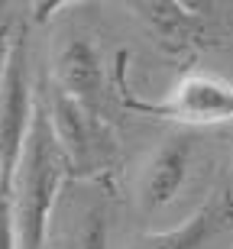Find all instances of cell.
<instances>
[{
  "instance_id": "cell-1",
  "label": "cell",
  "mask_w": 233,
  "mask_h": 249,
  "mask_svg": "<svg viewBox=\"0 0 233 249\" xmlns=\"http://www.w3.org/2000/svg\"><path fill=\"white\" fill-rule=\"evenodd\" d=\"M72 165L58 146L52 113H49V94L36 97V117L29 129L26 149L19 159L17 178H13V207H17V230L19 249H46L49 217L55 211V201L65 188Z\"/></svg>"
},
{
  "instance_id": "cell-2",
  "label": "cell",
  "mask_w": 233,
  "mask_h": 249,
  "mask_svg": "<svg viewBox=\"0 0 233 249\" xmlns=\"http://www.w3.org/2000/svg\"><path fill=\"white\" fill-rule=\"evenodd\" d=\"M120 97L126 110L146 113L156 120H175V123H188V126H211V123H227L233 120V84L214 74H185L181 81L172 88L165 101H140L133 97L130 88H123L120 78Z\"/></svg>"
},
{
  "instance_id": "cell-3",
  "label": "cell",
  "mask_w": 233,
  "mask_h": 249,
  "mask_svg": "<svg viewBox=\"0 0 233 249\" xmlns=\"http://www.w3.org/2000/svg\"><path fill=\"white\" fill-rule=\"evenodd\" d=\"M33 117H36V97L29 84V46L26 36L19 33L0 84V188L7 191H13V178L33 129Z\"/></svg>"
},
{
  "instance_id": "cell-4",
  "label": "cell",
  "mask_w": 233,
  "mask_h": 249,
  "mask_svg": "<svg viewBox=\"0 0 233 249\" xmlns=\"http://www.w3.org/2000/svg\"><path fill=\"white\" fill-rule=\"evenodd\" d=\"M49 113H52V126H55L58 146H62L68 165H72V175L104 178V172H110L113 139H110V133H107L101 117L88 113L58 84H55V91H52V97H49Z\"/></svg>"
},
{
  "instance_id": "cell-5",
  "label": "cell",
  "mask_w": 233,
  "mask_h": 249,
  "mask_svg": "<svg viewBox=\"0 0 233 249\" xmlns=\"http://www.w3.org/2000/svg\"><path fill=\"white\" fill-rule=\"evenodd\" d=\"M233 223V185L220 188L197 207L191 217L159 233H146L133 243V249H201L217 233H224Z\"/></svg>"
},
{
  "instance_id": "cell-6",
  "label": "cell",
  "mask_w": 233,
  "mask_h": 249,
  "mask_svg": "<svg viewBox=\"0 0 233 249\" xmlns=\"http://www.w3.org/2000/svg\"><path fill=\"white\" fill-rule=\"evenodd\" d=\"M188 162H191V136H172L152 152L136 188L143 211L152 213L175 201V194L188 178Z\"/></svg>"
},
{
  "instance_id": "cell-7",
  "label": "cell",
  "mask_w": 233,
  "mask_h": 249,
  "mask_svg": "<svg viewBox=\"0 0 233 249\" xmlns=\"http://www.w3.org/2000/svg\"><path fill=\"white\" fill-rule=\"evenodd\" d=\"M55 74H58V88L68 97H75L88 113L101 117L104 71H101V58H97V52L88 39L75 36L62 46V52L55 58Z\"/></svg>"
},
{
  "instance_id": "cell-8",
  "label": "cell",
  "mask_w": 233,
  "mask_h": 249,
  "mask_svg": "<svg viewBox=\"0 0 233 249\" xmlns=\"http://www.w3.org/2000/svg\"><path fill=\"white\" fill-rule=\"evenodd\" d=\"M133 7L143 10V17L149 19V26L159 33L165 46L178 49V52L201 46V23L181 3H133Z\"/></svg>"
},
{
  "instance_id": "cell-9",
  "label": "cell",
  "mask_w": 233,
  "mask_h": 249,
  "mask_svg": "<svg viewBox=\"0 0 233 249\" xmlns=\"http://www.w3.org/2000/svg\"><path fill=\"white\" fill-rule=\"evenodd\" d=\"M58 249H107V211L101 204H88Z\"/></svg>"
},
{
  "instance_id": "cell-10",
  "label": "cell",
  "mask_w": 233,
  "mask_h": 249,
  "mask_svg": "<svg viewBox=\"0 0 233 249\" xmlns=\"http://www.w3.org/2000/svg\"><path fill=\"white\" fill-rule=\"evenodd\" d=\"M0 249H19L17 207H13V191L7 188H0Z\"/></svg>"
},
{
  "instance_id": "cell-11",
  "label": "cell",
  "mask_w": 233,
  "mask_h": 249,
  "mask_svg": "<svg viewBox=\"0 0 233 249\" xmlns=\"http://www.w3.org/2000/svg\"><path fill=\"white\" fill-rule=\"evenodd\" d=\"M17 29H13V19L0 17V84H3V74H7L10 65V52H13V42H17Z\"/></svg>"
}]
</instances>
